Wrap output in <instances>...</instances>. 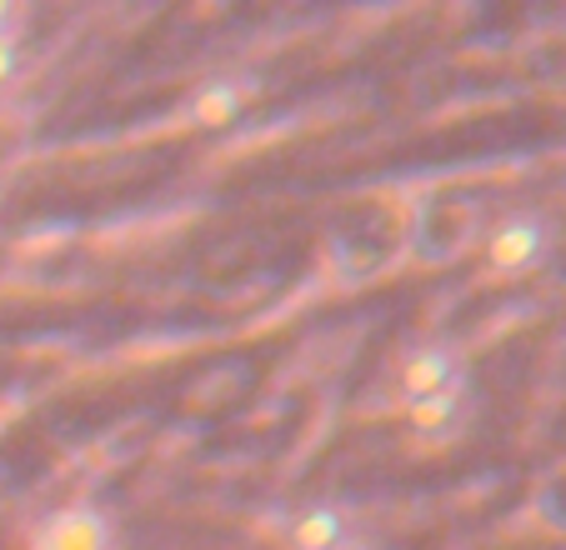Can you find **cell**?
<instances>
[{"instance_id": "3", "label": "cell", "mask_w": 566, "mask_h": 550, "mask_svg": "<svg viewBox=\"0 0 566 550\" xmlns=\"http://www.w3.org/2000/svg\"><path fill=\"white\" fill-rule=\"evenodd\" d=\"M116 530L96 506H65L35 530L31 550H111Z\"/></svg>"}, {"instance_id": "8", "label": "cell", "mask_w": 566, "mask_h": 550, "mask_svg": "<svg viewBox=\"0 0 566 550\" xmlns=\"http://www.w3.org/2000/svg\"><path fill=\"white\" fill-rule=\"evenodd\" d=\"M15 31H21V6L0 0V41H15Z\"/></svg>"}, {"instance_id": "5", "label": "cell", "mask_w": 566, "mask_h": 550, "mask_svg": "<svg viewBox=\"0 0 566 550\" xmlns=\"http://www.w3.org/2000/svg\"><path fill=\"white\" fill-rule=\"evenodd\" d=\"M241 106H247V91L235 81H206L191 101H186V120L201 130H226L231 120H241Z\"/></svg>"}, {"instance_id": "1", "label": "cell", "mask_w": 566, "mask_h": 550, "mask_svg": "<svg viewBox=\"0 0 566 550\" xmlns=\"http://www.w3.org/2000/svg\"><path fill=\"white\" fill-rule=\"evenodd\" d=\"M546 251H552V225H546V215H536V211L506 215V221L486 235V265H492L496 275L536 271V265L546 261Z\"/></svg>"}, {"instance_id": "2", "label": "cell", "mask_w": 566, "mask_h": 550, "mask_svg": "<svg viewBox=\"0 0 566 550\" xmlns=\"http://www.w3.org/2000/svg\"><path fill=\"white\" fill-rule=\"evenodd\" d=\"M467 381V366H461V350L447 340H427V346L407 350L401 360V395L407 401H431V395H457Z\"/></svg>"}, {"instance_id": "6", "label": "cell", "mask_w": 566, "mask_h": 550, "mask_svg": "<svg viewBox=\"0 0 566 550\" xmlns=\"http://www.w3.org/2000/svg\"><path fill=\"white\" fill-rule=\"evenodd\" d=\"M461 411H467V401L457 395H431V401H407V425L417 435H447L451 425L461 421Z\"/></svg>"}, {"instance_id": "4", "label": "cell", "mask_w": 566, "mask_h": 550, "mask_svg": "<svg viewBox=\"0 0 566 550\" xmlns=\"http://www.w3.org/2000/svg\"><path fill=\"white\" fill-rule=\"evenodd\" d=\"M346 540H352V520H346L342 506H326V500L296 510L286 526L291 550H346Z\"/></svg>"}, {"instance_id": "7", "label": "cell", "mask_w": 566, "mask_h": 550, "mask_svg": "<svg viewBox=\"0 0 566 550\" xmlns=\"http://www.w3.org/2000/svg\"><path fill=\"white\" fill-rule=\"evenodd\" d=\"M21 71V41H0V85H11Z\"/></svg>"}]
</instances>
